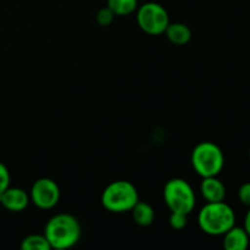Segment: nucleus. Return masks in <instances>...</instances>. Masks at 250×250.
<instances>
[{"instance_id":"nucleus-8","label":"nucleus","mask_w":250,"mask_h":250,"mask_svg":"<svg viewBox=\"0 0 250 250\" xmlns=\"http://www.w3.org/2000/svg\"><path fill=\"white\" fill-rule=\"evenodd\" d=\"M29 203V194L22 188L9 187L0 194V204L11 212L23 211Z\"/></svg>"},{"instance_id":"nucleus-12","label":"nucleus","mask_w":250,"mask_h":250,"mask_svg":"<svg viewBox=\"0 0 250 250\" xmlns=\"http://www.w3.org/2000/svg\"><path fill=\"white\" fill-rule=\"evenodd\" d=\"M131 212L134 222L142 227L150 226L155 219V211H154L153 207L148 203L141 202V200H138L137 204L132 208Z\"/></svg>"},{"instance_id":"nucleus-14","label":"nucleus","mask_w":250,"mask_h":250,"mask_svg":"<svg viewBox=\"0 0 250 250\" xmlns=\"http://www.w3.org/2000/svg\"><path fill=\"white\" fill-rule=\"evenodd\" d=\"M22 250H50L51 247L44 234H29L21 242Z\"/></svg>"},{"instance_id":"nucleus-2","label":"nucleus","mask_w":250,"mask_h":250,"mask_svg":"<svg viewBox=\"0 0 250 250\" xmlns=\"http://www.w3.org/2000/svg\"><path fill=\"white\" fill-rule=\"evenodd\" d=\"M198 225L209 236H222L236 225V214L225 202L207 203L198 214Z\"/></svg>"},{"instance_id":"nucleus-1","label":"nucleus","mask_w":250,"mask_h":250,"mask_svg":"<svg viewBox=\"0 0 250 250\" xmlns=\"http://www.w3.org/2000/svg\"><path fill=\"white\" fill-rule=\"evenodd\" d=\"M44 236L51 249H68L77 244L81 238V225L70 214L54 215L46 222Z\"/></svg>"},{"instance_id":"nucleus-16","label":"nucleus","mask_w":250,"mask_h":250,"mask_svg":"<svg viewBox=\"0 0 250 250\" xmlns=\"http://www.w3.org/2000/svg\"><path fill=\"white\" fill-rule=\"evenodd\" d=\"M95 17H97V22L100 26L106 27L112 23V21H114L115 19V14L109 9V7L105 6L102 7V9L97 12V16Z\"/></svg>"},{"instance_id":"nucleus-17","label":"nucleus","mask_w":250,"mask_h":250,"mask_svg":"<svg viewBox=\"0 0 250 250\" xmlns=\"http://www.w3.org/2000/svg\"><path fill=\"white\" fill-rule=\"evenodd\" d=\"M10 187V172L9 168L0 163V194Z\"/></svg>"},{"instance_id":"nucleus-20","label":"nucleus","mask_w":250,"mask_h":250,"mask_svg":"<svg viewBox=\"0 0 250 250\" xmlns=\"http://www.w3.org/2000/svg\"><path fill=\"white\" fill-rule=\"evenodd\" d=\"M249 158H250V149H249Z\"/></svg>"},{"instance_id":"nucleus-13","label":"nucleus","mask_w":250,"mask_h":250,"mask_svg":"<svg viewBox=\"0 0 250 250\" xmlns=\"http://www.w3.org/2000/svg\"><path fill=\"white\" fill-rule=\"evenodd\" d=\"M106 6L115 16H127L138 9V0H107Z\"/></svg>"},{"instance_id":"nucleus-15","label":"nucleus","mask_w":250,"mask_h":250,"mask_svg":"<svg viewBox=\"0 0 250 250\" xmlns=\"http://www.w3.org/2000/svg\"><path fill=\"white\" fill-rule=\"evenodd\" d=\"M188 215L183 214V212H176V211H171L170 217H168V224L172 229H182L187 226V219Z\"/></svg>"},{"instance_id":"nucleus-18","label":"nucleus","mask_w":250,"mask_h":250,"mask_svg":"<svg viewBox=\"0 0 250 250\" xmlns=\"http://www.w3.org/2000/svg\"><path fill=\"white\" fill-rule=\"evenodd\" d=\"M238 198L242 204L250 208V182H246L239 187Z\"/></svg>"},{"instance_id":"nucleus-19","label":"nucleus","mask_w":250,"mask_h":250,"mask_svg":"<svg viewBox=\"0 0 250 250\" xmlns=\"http://www.w3.org/2000/svg\"><path fill=\"white\" fill-rule=\"evenodd\" d=\"M243 227L250 237V208H249L248 211H247L246 217H244V226Z\"/></svg>"},{"instance_id":"nucleus-7","label":"nucleus","mask_w":250,"mask_h":250,"mask_svg":"<svg viewBox=\"0 0 250 250\" xmlns=\"http://www.w3.org/2000/svg\"><path fill=\"white\" fill-rule=\"evenodd\" d=\"M29 199L33 203L34 207L39 209H53L60 200V188L58 183L51 178H39L32 185Z\"/></svg>"},{"instance_id":"nucleus-11","label":"nucleus","mask_w":250,"mask_h":250,"mask_svg":"<svg viewBox=\"0 0 250 250\" xmlns=\"http://www.w3.org/2000/svg\"><path fill=\"white\" fill-rule=\"evenodd\" d=\"M164 33L166 34L168 41L176 45H185L192 38L190 28L182 22H173V23L170 22Z\"/></svg>"},{"instance_id":"nucleus-4","label":"nucleus","mask_w":250,"mask_h":250,"mask_svg":"<svg viewBox=\"0 0 250 250\" xmlns=\"http://www.w3.org/2000/svg\"><path fill=\"white\" fill-rule=\"evenodd\" d=\"M192 166L200 177L219 176L225 166V155L222 149L212 142H202L197 144L190 156Z\"/></svg>"},{"instance_id":"nucleus-3","label":"nucleus","mask_w":250,"mask_h":250,"mask_svg":"<svg viewBox=\"0 0 250 250\" xmlns=\"http://www.w3.org/2000/svg\"><path fill=\"white\" fill-rule=\"evenodd\" d=\"M139 200L134 185L125 180L115 181L107 185L102 193V204L107 211L114 214L131 211Z\"/></svg>"},{"instance_id":"nucleus-6","label":"nucleus","mask_w":250,"mask_h":250,"mask_svg":"<svg viewBox=\"0 0 250 250\" xmlns=\"http://www.w3.org/2000/svg\"><path fill=\"white\" fill-rule=\"evenodd\" d=\"M137 22L139 28L150 36H159L165 32L170 23L168 12L163 5L148 1L137 9Z\"/></svg>"},{"instance_id":"nucleus-10","label":"nucleus","mask_w":250,"mask_h":250,"mask_svg":"<svg viewBox=\"0 0 250 250\" xmlns=\"http://www.w3.org/2000/svg\"><path fill=\"white\" fill-rule=\"evenodd\" d=\"M224 236V248L226 250H246L249 247L250 237L244 227L234 225Z\"/></svg>"},{"instance_id":"nucleus-9","label":"nucleus","mask_w":250,"mask_h":250,"mask_svg":"<svg viewBox=\"0 0 250 250\" xmlns=\"http://www.w3.org/2000/svg\"><path fill=\"white\" fill-rule=\"evenodd\" d=\"M200 193L207 203L224 202L226 198V187L217 178V176L212 177H204L200 185Z\"/></svg>"},{"instance_id":"nucleus-5","label":"nucleus","mask_w":250,"mask_h":250,"mask_svg":"<svg viewBox=\"0 0 250 250\" xmlns=\"http://www.w3.org/2000/svg\"><path fill=\"white\" fill-rule=\"evenodd\" d=\"M164 202L170 211L189 215L195 208V193L192 186L183 178H171L164 186Z\"/></svg>"}]
</instances>
